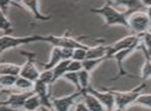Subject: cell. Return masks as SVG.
<instances>
[{"instance_id": "17", "label": "cell", "mask_w": 151, "mask_h": 111, "mask_svg": "<svg viewBox=\"0 0 151 111\" xmlns=\"http://www.w3.org/2000/svg\"><path fill=\"white\" fill-rule=\"evenodd\" d=\"M40 107H42V101L40 96L35 94L28 98L24 104V108L26 111H37L38 109H40Z\"/></svg>"}, {"instance_id": "21", "label": "cell", "mask_w": 151, "mask_h": 111, "mask_svg": "<svg viewBox=\"0 0 151 111\" xmlns=\"http://www.w3.org/2000/svg\"><path fill=\"white\" fill-rule=\"evenodd\" d=\"M104 60H106L105 58H99V59H86L83 61V69L86 70L87 72H91L99 65Z\"/></svg>"}, {"instance_id": "25", "label": "cell", "mask_w": 151, "mask_h": 111, "mask_svg": "<svg viewBox=\"0 0 151 111\" xmlns=\"http://www.w3.org/2000/svg\"><path fill=\"white\" fill-rule=\"evenodd\" d=\"M87 50H89V49H76V50L73 51V59H71V60L81 61V62H83L84 60H86Z\"/></svg>"}, {"instance_id": "24", "label": "cell", "mask_w": 151, "mask_h": 111, "mask_svg": "<svg viewBox=\"0 0 151 111\" xmlns=\"http://www.w3.org/2000/svg\"><path fill=\"white\" fill-rule=\"evenodd\" d=\"M40 81H42L44 83L51 85L54 83V74H53V70L51 71H44L42 73H40Z\"/></svg>"}, {"instance_id": "27", "label": "cell", "mask_w": 151, "mask_h": 111, "mask_svg": "<svg viewBox=\"0 0 151 111\" xmlns=\"http://www.w3.org/2000/svg\"><path fill=\"white\" fill-rule=\"evenodd\" d=\"M136 103L151 108V94H141L136 101Z\"/></svg>"}, {"instance_id": "14", "label": "cell", "mask_w": 151, "mask_h": 111, "mask_svg": "<svg viewBox=\"0 0 151 111\" xmlns=\"http://www.w3.org/2000/svg\"><path fill=\"white\" fill-rule=\"evenodd\" d=\"M61 61H62L61 48H59V47H54V48H53V51H52V54H51L50 61L44 65L45 71H51V70L54 69L56 65H58Z\"/></svg>"}, {"instance_id": "9", "label": "cell", "mask_w": 151, "mask_h": 111, "mask_svg": "<svg viewBox=\"0 0 151 111\" xmlns=\"http://www.w3.org/2000/svg\"><path fill=\"white\" fill-rule=\"evenodd\" d=\"M87 92L91 94L92 96H94L101 104L105 107H107L109 110H112L114 106H116L115 103V96H114V94L112 91H107V92H101L99 90L94 89L92 87H89L86 89Z\"/></svg>"}, {"instance_id": "7", "label": "cell", "mask_w": 151, "mask_h": 111, "mask_svg": "<svg viewBox=\"0 0 151 111\" xmlns=\"http://www.w3.org/2000/svg\"><path fill=\"white\" fill-rule=\"evenodd\" d=\"M140 40H141V36H139V34H132V36H128L121 38V40H119L118 42H116L115 44L110 47L107 58H111L116 53L120 52L122 50H125V49L137 48V47H139Z\"/></svg>"}, {"instance_id": "31", "label": "cell", "mask_w": 151, "mask_h": 111, "mask_svg": "<svg viewBox=\"0 0 151 111\" xmlns=\"http://www.w3.org/2000/svg\"><path fill=\"white\" fill-rule=\"evenodd\" d=\"M142 4L147 7V15L151 21V1H142Z\"/></svg>"}, {"instance_id": "12", "label": "cell", "mask_w": 151, "mask_h": 111, "mask_svg": "<svg viewBox=\"0 0 151 111\" xmlns=\"http://www.w3.org/2000/svg\"><path fill=\"white\" fill-rule=\"evenodd\" d=\"M110 47L111 46H104V45L90 47L89 50H87L86 59H99V58L107 59V55L109 53Z\"/></svg>"}, {"instance_id": "2", "label": "cell", "mask_w": 151, "mask_h": 111, "mask_svg": "<svg viewBox=\"0 0 151 111\" xmlns=\"http://www.w3.org/2000/svg\"><path fill=\"white\" fill-rule=\"evenodd\" d=\"M34 42H46V36H40V34H34V36H20V38H15V36H6L2 34L1 36V52H4L5 50L13 49L16 47L22 46V45L30 44Z\"/></svg>"}, {"instance_id": "23", "label": "cell", "mask_w": 151, "mask_h": 111, "mask_svg": "<svg viewBox=\"0 0 151 111\" xmlns=\"http://www.w3.org/2000/svg\"><path fill=\"white\" fill-rule=\"evenodd\" d=\"M78 75H79V80H80V84L82 86V89L86 90L89 85V72H87L86 70L83 69L82 71L79 72Z\"/></svg>"}, {"instance_id": "8", "label": "cell", "mask_w": 151, "mask_h": 111, "mask_svg": "<svg viewBox=\"0 0 151 111\" xmlns=\"http://www.w3.org/2000/svg\"><path fill=\"white\" fill-rule=\"evenodd\" d=\"M84 94V90L83 91H77L75 94H71L70 96H64V98L61 99H55L52 100V106L55 109V111H68L70 109V107L75 104V100L78 98L79 96H81Z\"/></svg>"}, {"instance_id": "22", "label": "cell", "mask_w": 151, "mask_h": 111, "mask_svg": "<svg viewBox=\"0 0 151 111\" xmlns=\"http://www.w3.org/2000/svg\"><path fill=\"white\" fill-rule=\"evenodd\" d=\"M63 78H64V79L69 80V81H70L71 83H73V85L77 87V90H79V91H83L82 86H81V84H80V80H79L78 73H71V72H67V73L63 76Z\"/></svg>"}, {"instance_id": "35", "label": "cell", "mask_w": 151, "mask_h": 111, "mask_svg": "<svg viewBox=\"0 0 151 111\" xmlns=\"http://www.w3.org/2000/svg\"><path fill=\"white\" fill-rule=\"evenodd\" d=\"M149 59H150V61H151V54L149 53Z\"/></svg>"}, {"instance_id": "11", "label": "cell", "mask_w": 151, "mask_h": 111, "mask_svg": "<svg viewBox=\"0 0 151 111\" xmlns=\"http://www.w3.org/2000/svg\"><path fill=\"white\" fill-rule=\"evenodd\" d=\"M21 5L26 7L31 14L33 15V18L37 21H49L52 19L51 16H45L42 13H40V9H38V2L35 0H30V1H23V2H19Z\"/></svg>"}, {"instance_id": "15", "label": "cell", "mask_w": 151, "mask_h": 111, "mask_svg": "<svg viewBox=\"0 0 151 111\" xmlns=\"http://www.w3.org/2000/svg\"><path fill=\"white\" fill-rule=\"evenodd\" d=\"M139 47H141V49H142L145 54V57H146L144 65H143L142 71H141V75H142L141 77H142V79L144 80V81H146L147 79H149V78L151 77V61H150V59H149V52L146 47H145V45L142 44Z\"/></svg>"}, {"instance_id": "18", "label": "cell", "mask_w": 151, "mask_h": 111, "mask_svg": "<svg viewBox=\"0 0 151 111\" xmlns=\"http://www.w3.org/2000/svg\"><path fill=\"white\" fill-rule=\"evenodd\" d=\"M71 60H62L58 65L53 69V74H54V83L59 79V78L63 77L65 74L68 72V67Z\"/></svg>"}, {"instance_id": "5", "label": "cell", "mask_w": 151, "mask_h": 111, "mask_svg": "<svg viewBox=\"0 0 151 111\" xmlns=\"http://www.w3.org/2000/svg\"><path fill=\"white\" fill-rule=\"evenodd\" d=\"M46 42L52 44L54 47H59V48H67V49H89L90 47L86 46V45L82 44L80 41L75 40V38H70L67 36H56L53 34H49L46 36Z\"/></svg>"}, {"instance_id": "4", "label": "cell", "mask_w": 151, "mask_h": 111, "mask_svg": "<svg viewBox=\"0 0 151 111\" xmlns=\"http://www.w3.org/2000/svg\"><path fill=\"white\" fill-rule=\"evenodd\" d=\"M145 87H146V83L144 82V83L137 86L134 89L130 90V91H126V92L112 91L114 94V96H115L116 107L123 110L126 106L132 104V103H136V101L138 100V98L142 94L141 91H142Z\"/></svg>"}, {"instance_id": "6", "label": "cell", "mask_w": 151, "mask_h": 111, "mask_svg": "<svg viewBox=\"0 0 151 111\" xmlns=\"http://www.w3.org/2000/svg\"><path fill=\"white\" fill-rule=\"evenodd\" d=\"M21 54L27 58L25 65L22 67V71L20 74V77H23L25 79H28L32 82H35L40 79V73L38 70L36 69L35 65H34V57H35V53L31 52H23L21 51Z\"/></svg>"}, {"instance_id": "30", "label": "cell", "mask_w": 151, "mask_h": 111, "mask_svg": "<svg viewBox=\"0 0 151 111\" xmlns=\"http://www.w3.org/2000/svg\"><path fill=\"white\" fill-rule=\"evenodd\" d=\"M143 41H144L143 44L145 45L148 52L151 54V32L150 31H147L146 33L143 34Z\"/></svg>"}, {"instance_id": "3", "label": "cell", "mask_w": 151, "mask_h": 111, "mask_svg": "<svg viewBox=\"0 0 151 111\" xmlns=\"http://www.w3.org/2000/svg\"><path fill=\"white\" fill-rule=\"evenodd\" d=\"M128 24H129V29L134 30L137 34L141 36L146 33L150 27L151 21L149 19L147 13L142 12H134L127 16Z\"/></svg>"}, {"instance_id": "29", "label": "cell", "mask_w": 151, "mask_h": 111, "mask_svg": "<svg viewBox=\"0 0 151 111\" xmlns=\"http://www.w3.org/2000/svg\"><path fill=\"white\" fill-rule=\"evenodd\" d=\"M73 49H67V48H61V55H62V60H71L73 55Z\"/></svg>"}, {"instance_id": "34", "label": "cell", "mask_w": 151, "mask_h": 111, "mask_svg": "<svg viewBox=\"0 0 151 111\" xmlns=\"http://www.w3.org/2000/svg\"><path fill=\"white\" fill-rule=\"evenodd\" d=\"M112 111H123L122 109H119V108H116V109H114V110H112Z\"/></svg>"}, {"instance_id": "32", "label": "cell", "mask_w": 151, "mask_h": 111, "mask_svg": "<svg viewBox=\"0 0 151 111\" xmlns=\"http://www.w3.org/2000/svg\"><path fill=\"white\" fill-rule=\"evenodd\" d=\"M75 111H90L88 109V107L85 105V103L83 104V103H80V104H78L77 106H76V110Z\"/></svg>"}, {"instance_id": "1", "label": "cell", "mask_w": 151, "mask_h": 111, "mask_svg": "<svg viewBox=\"0 0 151 111\" xmlns=\"http://www.w3.org/2000/svg\"><path fill=\"white\" fill-rule=\"evenodd\" d=\"M91 13L101 15L105 19L106 25L107 26H113V25H121L129 29V24H128L127 15L126 13L120 12L116 9L112 5L111 2L105 3L101 7H94L90 9Z\"/></svg>"}, {"instance_id": "28", "label": "cell", "mask_w": 151, "mask_h": 111, "mask_svg": "<svg viewBox=\"0 0 151 111\" xmlns=\"http://www.w3.org/2000/svg\"><path fill=\"white\" fill-rule=\"evenodd\" d=\"M83 70V63L81 61H76V60H71L69 63L68 67V72L71 73H79L80 71Z\"/></svg>"}, {"instance_id": "19", "label": "cell", "mask_w": 151, "mask_h": 111, "mask_svg": "<svg viewBox=\"0 0 151 111\" xmlns=\"http://www.w3.org/2000/svg\"><path fill=\"white\" fill-rule=\"evenodd\" d=\"M16 87L22 90H28V91H32L34 87V82L30 81L28 79H25L23 77H18L17 82H16Z\"/></svg>"}, {"instance_id": "26", "label": "cell", "mask_w": 151, "mask_h": 111, "mask_svg": "<svg viewBox=\"0 0 151 111\" xmlns=\"http://www.w3.org/2000/svg\"><path fill=\"white\" fill-rule=\"evenodd\" d=\"M1 16H2V19H1V29H2V31H4V33H6V36H9V33H11L13 31L12 24L6 18V15L1 14Z\"/></svg>"}, {"instance_id": "20", "label": "cell", "mask_w": 151, "mask_h": 111, "mask_svg": "<svg viewBox=\"0 0 151 111\" xmlns=\"http://www.w3.org/2000/svg\"><path fill=\"white\" fill-rule=\"evenodd\" d=\"M18 77L15 76H9V75H1L0 77V81H1V87H13L16 85V82H17Z\"/></svg>"}, {"instance_id": "33", "label": "cell", "mask_w": 151, "mask_h": 111, "mask_svg": "<svg viewBox=\"0 0 151 111\" xmlns=\"http://www.w3.org/2000/svg\"><path fill=\"white\" fill-rule=\"evenodd\" d=\"M40 111H51V110H49L48 108H46V107H40Z\"/></svg>"}, {"instance_id": "13", "label": "cell", "mask_w": 151, "mask_h": 111, "mask_svg": "<svg viewBox=\"0 0 151 111\" xmlns=\"http://www.w3.org/2000/svg\"><path fill=\"white\" fill-rule=\"evenodd\" d=\"M83 96H84L85 105L88 107L90 111H105V106L94 96L84 90Z\"/></svg>"}, {"instance_id": "10", "label": "cell", "mask_w": 151, "mask_h": 111, "mask_svg": "<svg viewBox=\"0 0 151 111\" xmlns=\"http://www.w3.org/2000/svg\"><path fill=\"white\" fill-rule=\"evenodd\" d=\"M35 92L32 90V91H27V92H22V94H13L9 96V98L7 99V101H2L1 105L2 106H12V107H24L26 100L28 98H30L31 96Z\"/></svg>"}, {"instance_id": "16", "label": "cell", "mask_w": 151, "mask_h": 111, "mask_svg": "<svg viewBox=\"0 0 151 111\" xmlns=\"http://www.w3.org/2000/svg\"><path fill=\"white\" fill-rule=\"evenodd\" d=\"M22 71V67L14 63H1L0 67V74L1 75H9L19 77Z\"/></svg>"}]
</instances>
